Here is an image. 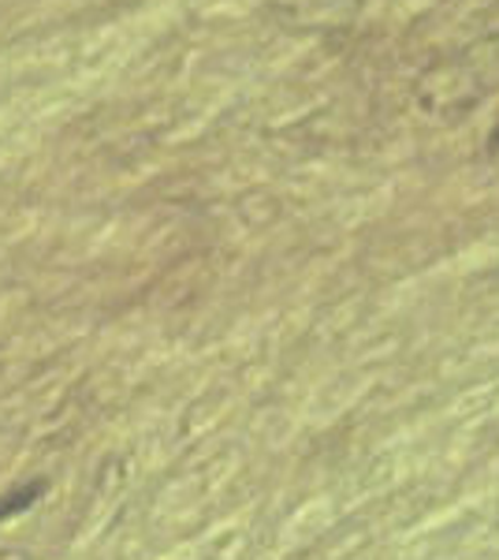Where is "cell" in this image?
<instances>
[{"mask_svg": "<svg viewBox=\"0 0 499 560\" xmlns=\"http://www.w3.org/2000/svg\"><path fill=\"white\" fill-rule=\"evenodd\" d=\"M41 493V482H34V486H23V490H15V493H8L4 501H0V520H8L12 512H23L26 504H34V497Z\"/></svg>", "mask_w": 499, "mask_h": 560, "instance_id": "6da1fadb", "label": "cell"}, {"mask_svg": "<svg viewBox=\"0 0 499 560\" xmlns=\"http://www.w3.org/2000/svg\"><path fill=\"white\" fill-rule=\"evenodd\" d=\"M496 142H499V135H496Z\"/></svg>", "mask_w": 499, "mask_h": 560, "instance_id": "7a4b0ae2", "label": "cell"}]
</instances>
